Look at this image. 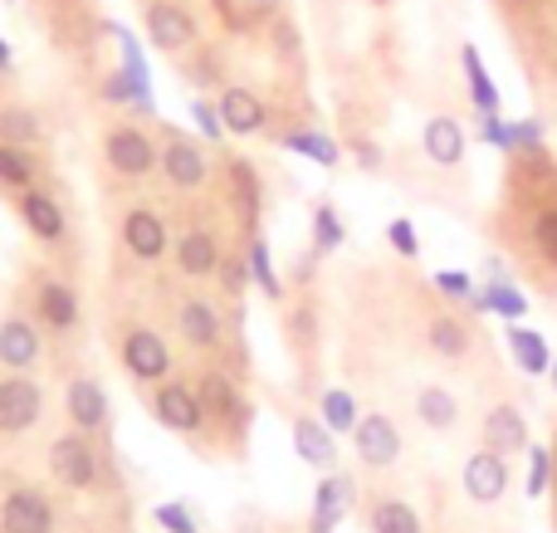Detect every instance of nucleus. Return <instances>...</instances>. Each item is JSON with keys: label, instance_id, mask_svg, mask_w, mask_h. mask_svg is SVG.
Returning a JSON list of instances; mask_svg holds the SVG:
<instances>
[{"label": "nucleus", "instance_id": "7c9ffc66", "mask_svg": "<svg viewBox=\"0 0 557 533\" xmlns=\"http://www.w3.org/2000/svg\"><path fill=\"white\" fill-rule=\"evenodd\" d=\"M431 348L441 358H465L470 352V329L460 319H431Z\"/></svg>", "mask_w": 557, "mask_h": 533}, {"label": "nucleus", "instance_id": "79ce46f5", "mask_svg": "<svg viewBox=\"0 0 557 533\" xmlns=\"http://www.w3.org/2000/svg\"><path fill=\"white\" fill-rule=\"evenodd\" d=\"M191 117H196V127H201V137H211V142L225 133V127H221V113H215L211 103H196V98H191Z\"/></svg>", "mask_w": 557, "mask_h": 533}, {"label": "nucleus", "instance_id": "473e14b6", "mask_svg": "<svg viewBox=\"0 0 557 533\" xmlns=\"http://www.w3.org/2000/svg\"><path fill=\"white\" fill-rule=\"evenodd\" d=\"M284 147H294V152L313 157L318 166H333V162H337V147L327 142L323 133H308V127H298V133H288V137H284Z\"/></svg>", "mask_w": 557, "mask_h": 533}, {"label": "nucleus", "instance_id": "2f4dec72", "mask_svg": "<svg viewBox=\"0 0 557 533\" xmlns=\"http://www.w3.org/2000/svg\"><path fill=\"white\" fill-rule=\"evenodd\" d=\"M323 426L333 431V436H347V431H357V401L347 397L343 387L323 392Z\"/></svg>", "mask_w": 557, "mask_h": 533}, {"label": "nucleus", "instance_id": "4be33fe9", "mask_svg": "<svg viewBox=\"0 0 557 533\" xmlns=\"http://www.w3.org/2000/svg\"><path fill=\"white\" fill-rule=\"evenodd\" d=\"M425 157L435 166H460L465 162V127L455 117H431L425 123Z\"/></svg>", "mask_w": 557, "mask_h": 533}, {"label": "nucleus", "instance_id": "f257e3e1", "mask_svg": "<svg viewBox=\"0 0 557 533\" xmlns=\"http://www.w3.org/2000/svg\"><path fill=\"white\" fill-rule=\"evenodd\" d=\"M103 162L113 166L117 176H127V182H143V176H152V166L162 162V152H157V142L143 127L117 123L103 133Z\"/></svg>", "mask_w": 557, "mask_h": 533}, {"label": "nucleus", "instance_id": "f03ea898", "mask_svg": "<svg viewBox=\"0 0 557 533\" xmlns=\"http://www.w3.org/2000/svg\"><path fill=\"white\" fill-rule=\"evenodd\" d=\"M49 475L64 489H94L98 485V450L84 431H64L49 446Z\"/></svg>", "mask_w": 557, "mask_h": 533}, {"label": "nucleus", "instance_id": "e433bc0d", "mask_svg": "<svg viewBox=\"0 0 557 533\" xmlns=\"http://www.w3.org/2000/svg\"><path fill=\"white\" fill-rule=\"evenodd\" d=\"M529 456H533V470H529V495L539 499V495H548V480H553V456L543 446H529Z\"/></svg>", "mask_w": 557, "mask_h": 533}, {"label": "nucleus", "instance_id": "9b49d317", "mask_svg": "<svg viewBox=\"0 0 557 533\" xmlns=\"http://www.w3.org/2000/svg\"><path fill=\"white\" fill-rule=\"evenodd\" d=\"M39 358H45L39 329L25 319V313H10V319L0 323V368L29 372V368H39Z\"/></svg>", "mask_w": 557, "mask_h": 533}, {"label": "nucleus", "instance_id": "20e7f679", "mask_svg": "<svg viewBox=\"0 0 557 533\" xmlns=\"http://www.w3.org/2000/svg\"><path fill=\"white\" fill-rule=\"evenodd\" d=\"M117 358H123L127 377L137 382H162L172 372V348H166V338L157 329H127Z\"/></svg>", "mask_w": 557, "mask_h": 533}, {"label": "nucleus", "instance_id": "37998d69", "mask_svg": "<svg viewBox=\"0 0 557 533\" xmlns=\"http://www.w3.org/2000/svg\"><path fill=\"white\" fill-rule=\"evenodd\" d=\"M509 133H513V147H529V152H539V142H543V127L539 123H509Z\"/></svg>", "mask_w": 557, "mask_h": 533}, {"label": "nucleus", "instance_id": "de8ad7c7", "mask_svg": "<svg viewBox=\"0 0 557 533\" xmlns=\"http://www.w3.org/2000/svg\"><path fill=\"white\" fill-rule=\"evenodd\" d=\"M553 387H557V362H553Z\"/></svg>", "mask_w": 557, "mask_h": 533}, {"label": "nucleus", "instance_id": "58836bf2", "mask_svg": "<svg viewBox=\"0 0 557 533\" xmlns=\"http://www.w3.org/2000/svg\"><path fill=\"white\" fill-rule=\"evenodd\" d=\"M386 240H392V250L406 255V260H416V255H421V240H416V225L411 221H392V225H386Z\"/></svg>", "mask_w": 557, "mask_h": 533}, {"label": "nucleus", "instance_id": "a878e982", "mask_svg": "<svg viewBox=\"0 0 557 533\" xmlns=\"http://www.w3.org/2000/svg\"><path fill=\"white\" fill-rule=\"evenodd\" d=\"M39 113L35 108H25V103H5L0 108V142H10V147H29V142H39Z\"/></svg>", "mask_w": 557, "mask_h": 533}, {"label": "nucleus", "instance_id": "5701e85b", "mask_svg": "<svg viewBox=\"0 0 557 533\" xmlns=\"http://www.w3.org/2000/svg\"><path fill=\"white\" fill-rule=\"evenodd\" d=\"M294 450L308 460V466H318V470H333V460H337L333 431H327L323 421H313V417H298L294 421Z\"/></svg>", "mask_w": 557, "mask_h": 533}, {"label": "nucleus", "instance_id": "f3484780", "mask_svg": "<svg viewBox=\"0 0 557 533\" xmlns=\"http://www.w3.org/2000/svg\"><path fill=\"white\" fill-rule=\"evenodd\" d=\"M20 221H25V231L45 245L64 240V211H59V201L49 191H39V186L20 191Z\"/></svg>", "mask_w": 557, "mask_h": 533}, {"label": "nucleus", "instance_id": "423d86ee", "mask_svg": "<svg viewBox=\"0 0 557 533\" xmlns=\"http://www.w3.org/2000/svg\"><path fill=\"white\" fill-rule=\"evenodd\" d=\"M0 533H54V505L45 489L15 485L0 499Z\"/></svg>", "mask_w": 557, "mask_h": 533}, {"label": "nucleus", "instance_id": "aec40b11", "mask_svg": "<svg viewBox=\"0 0 557 533\" xmlns=\"http://www.w3.org/2000/svg\"><path fill=\"white\" fill-rule=\"evenodd\" d=\"M196 397H201V407H206V421H221V426H231V417L245 411L240 387H235L225 372H206L201 387H196Z\"/></svg>", "mask_w": 557, "mask_h": 533}, {"label": "nucleus", "instance_id": "ea45409f", "mask_svg": "<svg viewBox=\"0 0 557 533\" xmlns=\"http://www.w3.org/2000/svg\"><path fill=\"white\" fill-rule=\"evenodd\" d=\"M435 289L450 294V299H470L474 284H470V274H460V270H441L435 274Z\"/></svg>", "mask_w": 557, "mask_h": 533}, {"label": "nucleus", "instance_id": "a18cd8bd", "mask_svg": "<svg viewBox=\"0 0 557 533\" xmlns=\"http://www.w3.org/2000/svg\"><path fill=\"white\" fill-rule=\"evenodd\" d=\"M250 10H255V15H274L278 0H250Z\"/></svg>", "mask_w": 557, "mask_h": 533}, {"label": "nucleus", "instance_id": "c85d7f7f", "mask_svg": "<svg viewBox=\"0 0 557 533\" xmlns=\"http://www.w3.org/2000/svg\"><path fill=\"white\" fill-rule=\"evenodd\" d=\"M372 533H421V515H416L406 499H376Z\"/></svg>", "mask_w": 557, "mask_h": 533}, {"label": "nucleus", "instance_id": "c03bdc74", "mask_svg": "<svg viewBox=\"0 0 557 533\" xmlns=\"http://www.w3.org/2000/svg\"><path fill=\"white\" fill-rule=\"evenodd\" d=\"M357 157H362V166H382V152L372 142H357Z\"/></svg>", "mask_w": 557, "mask_h": 533}, {"label": "nucleus", "instance_id": "6ab92c4d", "mask_svg": "<svg viewBox=\"0 0 557 533\" xmlns=\"http://www.w3.org/2000/svg\"><path fill=\"white\" fill-rule=\"evenodd\" d=\"M484 446L499 450V456H519L529 450V421H523L519 407H494L484 417Z\"/></svg>", "mask_w": 557, "mask_h": 533}, {"label": "nucleus", "instance_id": "7ed1b4c3", "mask_svg": "<svg viewBox=\"0 0 557 533\" xmlns=\"http://www.w3.org/2000/svg\"><path fill=\"white\" fill-rule=\"evenodd\" d=\"M39 417H45V392H39V382H29L25 372L0 377V436H20V431H29Z\"/></svg>", "mask_w": 557, "mask_h": 533}, {"label": "nucleus", "instance_id": "39448f33", "mask_svg": "<svg viewBox=\"0 0 557 533\" xmlns=\"http://www.w3.org/2000/svg\"><path fill=\"white\" fill-rule=\"evenodd\" d=\"M143 29H147V39H152L157 49H166V54L196 45V35H201L196 15L186 5H176V0H152V5L143 10Z\"/></svg>", "mask_w": 557, "mask_h": 533}, {"label": "nucleus", "instance_id": "b1692460", "mask_svg": "<svg viewBox=\"0 0 557 533\" xmlns=\"http://www.w3.org/2000/svg\"><path fill=\"white\" fill-rule=\"evenodd\" d=\"M509 348H513V362H519L529 377H543V372H553V352H548V343H543V333L513 323V329H509Z\"/></svg>", "mask_w": 557, "mask_h": 533}, {"label": "nucleus", "instance_id": "c756f323", "mask_svg": "<svg viewBox=\"0 0 557 533\" xmlns=\"http://www.w3.org/2000/svg\"><path fill=\"white\" fill-rule=\"evenodd\" d=\"M460 59H465V74H470V88H474V108H480V113H499V88H494V78L484 74L480 49L465 45Z\"/></svg>", "mask_w": 557, "mask_h": 533}, {"label": "nucleus", "instance_id": "6e6552de", "mask_svg": "<svg viewBox=\"0 0 557 533\" xmlns=\"http://www.w3.org/2000/svg\"><path fill=\"white\" fill-rule=\"evenodd\" d=\"M123 245L133 260L143 264H157L166 250H172V235H166V221L162 211H152V206H133V211L123 215Z\"/></svg>", "mask_w": 557, "mask_h": 533}, {"label": "nucleus", "instance_id": "393cba45", "mask_svg": "<svg viewBox=\"0 0 557 533\" xmlns=\"http://www.w3.org/2000/svg\"><path fill=\"white\" fill-rule=\"evenodd\" d=\"M416 417H421L431 431H450L455 421H460V401H455L445 387H421L416 392Z\"/></svg>", "mask_w": 557, "mask_h": 533}, {"label": "nucleus", "instance_id": "412c9836", "mask_svg": "<svg viewBox=\"0 0 557 533\" xmlns=\"http://www.w3.org/2000/svg\"><path fill=\"white\" fill-rule=\"evenodd\" d=\"M352 480L347 475H327L323 485H318V499H313V533H333L337 519L347 515V505H352Z\"/></svg>", "mask_w": 557, "mask_h": 533}, {"label": "nucleus", "instance_id": "f8f14e48", "mask_svg": "<svg viewBox=\"0 0 557 533\" xmlns=\"http://www.w3.org/2000/svg\"><path fill=\"white\" fill-rule=\"evenodd\" d=\"M64 411H69V421H74V431H84V436L103 431L108 426V392H103V382L74 377L64 387Z\"/></svg>", "mask_w": 557, "mask_h": 533}, {"label": "nucleus", "instance_id": "bb28decb", "mask_svg": "<svg viewBox=\"0 0 557 533\" xmlns=\"http://www.w3.org/2000/svg\"><path fill=\"white\" fill-rule=\"evenodd\" d=\"M35 176H39V162L29 157V147L0 142V186H10V191H29Z\"/></svg>", "mask_w": 557, "mask_h": 533}, {"label": "nucleus", "instance_id": "0eeeda50", "mask_svg": "<svg viewBox=\"0 0 557 533\" xmlns=\"http://www.w3.org/2000/svg\"><path fill=\"white\" fill-rule=\"evenodd\" d=\"M152 417L162 421L166 431H176V436H196V431L206 426L201 397H196L191 387H182V382H162V387L152 392Z\"/></svg>", "mask_w": 557, "mask_h": 533}, {"label": "nucleus", "instance_id": "72a5a7b5", "mask_svg": "<svg viewBox=\"0 0 557 533\" xmlns=\"http://www.w3.org/2000/svg\"><path fill=\"white\" fill-rule=\"evenodd\" d=\"M250 274H255V284H260L270 299H278V294H284V289H278V274H274V264H270V245H264V240L250 245Z\"/></svg>", "mask_w": 557, "mask_h": 533}, {"label": "nucleus", "instance_id": "1a4fd4ad", "mask_svg": "<svg viewBox=\"0 0 557 533\" xmlns=\"http://www.w3.org/2000/svg\"><path fill=\"white\" fill-rule=\"evenodd\" d=\"M352 446H357V460H362L367 470H386V466H396V456H401V431H396L392 417L372 411V417L357 421Z\"/></svg>", "mask_w": 557, "mask_h": 533}, {"label": "nucleus", "instance_id": "4c0bfd02", "mask_svg": "<svg viewBox=\"0 0 557 533\" xmlns=\"http://www.w3.org/2000/svg\"><path fill=\"white\" fill-rule=\"evenodd\" d=\"M157 524H162L166 533H196V515L186 505H157Z\"/></svg>", "mask_w": 557, "mask_h": 533}, {"label": "nucleus", "instance_id": "cd10ccee", "mask_svg": "<svg viewBox=\"0 0 557 533\" xmlns=\"http://www.w3.org/2000/svg\"><path fill=\"white\" fill-rule=\"evenodd\" d=\"M470 303H474V309H494V313H504V319H523V313H529V299H523V294L513 289L509 280L484 284V294H470Z\"/></svg>", "mask_w": 557, "mask_h": 533}, {"label": "nucleus", "instance_id": "9d476101", "mask_svg": "<svg viewBox=\"0 0 557 533\" xmlns=\"http://www.w3.org/2000/svg\"><path fill=\"white\" fill-rule=\"evenodd\" d=\"M162 176L176 186V191H201L206 182H211V162H206L201 142H191V137L172 133V142L162 147Z\"/></svg>", "mask_w": 557, "mask_h": 533}, {"label": "nucleus", "instance_id": "ddd939ff", "mask_svg": "<svg viewBox=\"0 0 557 533\" xmlns=\"http://www.w3.org/2000/svg\"><path fill=\"white\" fill-rule=\"evenodd\" d=\"M509 489V466H504L499 450H474L470 460H465V495L474 499V505H494V499Z\"/></svg>", "mask_w": 557, "mask_h": 533}, {"label": "nucleus", "instance_id": "c9c22d12", "mask_svg": "<svg viewBox=\"0 0 557 533\" xmlns=\"http://www.w3.org/2000/svg\"><path fill=\"white\" fill-rule=\"evenodd\" d=\"M533 245L543 250V260L557 264V206L539 211V221H533Z\"/></svg>", "mask_w": 557, "mask_h": 533}, {"label": "nucleus", "instance_id": "4468645a", "mask_svg": "<svg viewBox=\"0 0 557 533\" xmlns=\"http://www.w3.org/2000/svg\"><path fill=\"white\" fill-rule=\"evenodd\" d=\"M215 113H221V127L235 137H250L260 133L264 123H270V108H264L260 94H250V88H221V98H215Z\"/></svg>", "mask_w": 557, "mask_h": 533}, {"label": "nucleus", "instance_id": "2eb2a0df", "mask_svg": "<svg viewBox=\"0 0 557 533\" xmlns=\"http://www.w3.org/2000/svg\"><path fill=\"white\" fill-rule=\"evenodd\" d=\"M176 329H182L186 348H196V352H211L215 343H221V333H225L215 303L201 299V294H191V299L176 303Z\"/></svg>", "mask_w": 557, "mask_h": 533}, {"label": "nucleus", "instance_id": "49530a36", "mask_svg": "<svg viewBox=\"0 0 557 533\" xmlns=\"http://www.w3.org/2000/svg\"><path fill=\"white\" fill-rule=\"evenodd\" d=\"M0 74H10V45L0 39Z\"/></svg>", "mask_w": 557, "mask_h": 533}, {"label": "nucleus", "instance_id": "a19ab883", "mask_svg": "<svg viewBox=\"0 0 557 533\" xmlns=\"http://www.w3.org/2000/svg\"><path fill=\"white\" fill-rule=\"evenodd\" d=\"M480 127H484V142H494V147H513V133H509V123H504L499 113H480Z\"/></svg>", "mask_w": 557, "mask_h": 533}, {"label": "nucleus", "instance_id": "dca6fc26", "mask_svg": "<svg viewBox=\"0 0 557 533\" xmlns=\"http://www.w3.org/2000/svg\"><path fill=\"white\" fill-rule=\"evenodd\" d=\"M172 250H176V270H182L186 280H206V274L221 270V245H215V235L206 231V225L176 235Z\"/></svg>", "mask_w": 557, "mask_h": 533}, {"label": "nucleus", "instance_id": "f704fd0d", "mask_svg": "<svg viewBox=\"0 0 557 533\" xmlns=\"http://www.w3.org/2000/svg\"><path fill=\"white\" fill-rule=\"evenodd\" d=\"M313 240H318V250H337L343 245V221H337L333 206H318L313 211Z\"/></svg>", "mask_w": 557, "mask_h": 533}, {"label": "nucleus", "instance_id": "a211bd4d", "mask_svg": "<svg viewBox=\"0 0 557 533\" xmlns=\"http://www.w3.org/2000/svg\"><path fill=\"white\" fill-rule=\"evenodd\" d=\"M35 309H39V323H45V329H54V333L78 329V294L69 289L64 280H39Z\"/></svg>", "mask_w": 557, "mask_h": 533}]
</instances>
